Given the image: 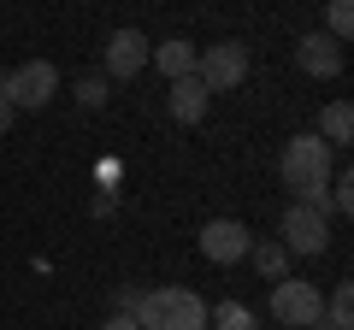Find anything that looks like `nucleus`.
<instances>
[{
  "mask_svg": "<svg viewBox=\"0 0 354 330\" xmlns=\"http://www.w3.org/2000/svg\"><path fill=\"white\" fill-rule=\"evenodd\" d=\"M242 77H248V41L225 36V41H213V48H195V83H201L207 95L236 89Z\"/></svg>",
  "mask_w": 354,
  "mask_h": 330,
  "instance_id": "20e7f679",
  "label": "nucleus"
},
{
  "mask_svg": "<svg viewBox=\"0 0 354 330\" xmlns=\"http://www.w3.org/2000/svg\"><path fill=\"white\" fill-rule=\"evenodd\" d=\"M59 89V71L48 59H30V65H12V71H0V101L12 106V113H41Z\"/></svg>",
  "mask_w": 354,
  "mask_h": 330,
  "instance_id": "7ed1b4c3",
  "label": "nucleus"
},
{
  "mask_svg": "<svg viewBox=\"0 0 354 330\" xmlns=\"http://www.w3.org/2000/svg\"><path fill=\"white\" fill-rule=\"evenodd\" d=\"M248 260L260 266V278H266V283H283V278H290V254H283L278 242H254Z\"/></svg>",
  "mask_w": 354,
  "mask_h": 330,
  "instance_id": "ddd939ff",
  "label": "nucleus"
},
{
  "mask_svg": "<svg viewBox=\"0 0 354 330\" xmlns=\"http://www.w3.org/2000/svg\"><path fill=\"white\" fill-rule=\"evenodd\" d=\"M207 330H254V313L242 301H218L207 307Z\"/></svg>",
  "mask_w": 354,
  "mask_h": 330,
  "instance_id": "2eb2a0df",
  "label": "nucleus"
},
{
  "mask_svg": "<svg viewBox=\"0 0 354 330\" xmlns=\"http://www.w3.org/2000/svg\"><path fill=\"white\" fill-rule=\"evenodd\" d=\"M272 318L290 324V330H319V318H325V295H319V283H301V278L272 283Z\"/></svg>",
  "mask_w": 354,
  "mask_h": 330,
  "instance_id": "39448f33",
  "label": "nucleus"
},
{
  "mask_svg": "<svg viewBox=\"0 0 354 330\" xmlns=\"http://www.w3.org/2000/svg\"><path fill=\"white\" fill-rule=\"evenodd\" d=\"M12 118H18V113H12V106H6V101H0V136L12 130Z\"/></svg>",
  "mask_w": 354,
  "mask_h": 330,
  "instance_id": "6ab92c4d",
  "label": "nucleus"
},
{
  "mask_svg": "<svg viewBox=\"0 0 354 330\" xmlns=\"http://www.w3.org/2000/svg\"><path fill=\"white\" fill-rule=\"evenodd\" d=\"M325 36L330 41H337V48H342V41H348V30H354V6H348V0H330V12H325Z\"/></svg>",
  "mask_w": 354,
  "mask_h": 330,
  "instance_id": "dca6fc26",
  "label": "nucleus"
},
{
  "mask_svg": "<svg viewBox=\"0 0 354 330\" xmlns=\"http://www.w3.org/2000/svg\"><path fill=\"white\" fill-rule=\"evenodd\" d=\"M278 177H283V189L295 195V206H325L330 177H337V165H330V148L313 136V130L290 136V142H283V153H278Z\"/></svg>",
  "mask_w": 354,
  "mask_h": 330,
  "instance_id": "f257e3e1",
  "label": "nucleus"
},
{
  "mask_svg": "<svg viewBox=\"0 0 354 330\" xmlns=\"http://www.w3.org/2000/svg\"><path fill=\"white\" fill-rule=\"evenodd\" d=\"M153 41L142 36V30H113V41H106V77H118V83H130V77L148 65Z\"/></svg>",
  "mask_w": 354,
  "mask_h": 330,
  "instance_id": "6e6552de",
  "label": "nucleus"
},
{
  "mask_svg": "<svg viewBox=\"0 0 354 330\" xmlns=\"http://www.w3.org/2000/svg\"><path fill=\"white\" fill-rule=\"evenodd\" d=\"M77 101L83 106H106V77H77Z\"/></svg>",
  "mask_w": 354,
  "mask_h": 330,
  "instance_id": "f3484780",
  "label": "nucleus"
},
{
  "mask_svg": "<svg viewBox=\"0 0 354 330\" xmlns=\"http://www.w3.org/2000/svg\"><path fill=\"white\" fill-rule=\"evenodd\" d=\"M148 65H160L165 83H177V77H195V41H183V36L160 41V48L148 53Z\"/></svg>",
  "mask_w": 354,
  "mask_h": 330,
  "instance_id": "9b49d317",
  "label": "nucleus"
},
{
  "mask_svg": "<svg viewBox=\"0 0 354 330\" xmlns=\"http://www.w3.org/2000/svg\"><path fill=\"white\" fill-rule=\"evenodd\" d=\"M319 330H354V289H348V283H337V289H330Z\"/></svg>",
  "mask_w": 354,
  "mask_h": 330,
  "instance_id": "4468645a",
  "label": "nucleus"
},
{
  "mask_svg": "<svg viewBox=\"0 0 354 330\" xmlns=\"http://www.w3.org/2000/svg\"><path fill=\"white\" fill-rule=\"evenodd\" d=\"M295 65H301L307 77H337L342 71V48L330 36H319V30H307V36L295 41Z\"/></svg>",
  "mask_w": 354,
  "mask_h": 330,
  "instance_id": "1a4fd4ad",
  "label": "nucleus"
},
{
  "mask_svg": "<svg viewBox=\"0 0 354 330\" xmlns=\"http://www.w3.org/2000/svg\"><path fill=\"white\" fill-rule=\"evenodd\" d=\"M136 330H207V301L195 289H142Z\"/></svg>",
  "mask_w": 354,
  "mask_h": 330,
  "instance_id": "f03ea898",
  "label": "nucleus"
},
{
  "mask_svg": "<svg viewBox=\"0 0 354 330\" xmlns=\"http://www.w3.org/2000/svg\"><path fill=\"white\" fill-rule=\"evenodd\" d=\"M254 236L242 218H213V224H201V254L213 260V266H236V260H248Z\"/></svg>",
  "mask_w": 354,
  "mask_h": 330,
  "instance_id": "0eeeda50",
  "label": "nucleus"
},
{
  "mask_svg": "<svg viewBox=\"0 0 354 330\" xmlns=\"http://www.w3.org/2000/svg\"><path fill=\"white\" fill-rule=\"evenodd\" d=\"M283 242H278V248H283V254H325V248H330V218H325V206H283Z\"/></svg>",
  "mask_w": 354,
  "mask_h": 330,
  "instance_id": "423d86ee",
  "label": "nucleus"
},
{
  "mask_svg": "<svg viewBox=\"0 0 354 330\" xmlns=\"http://www.w3.org/2000/svg\"><path fill=\"white\" fill-rule=\"evenodd\" d=\"M101 330H136V318H124V313H113V318H106Z\"/></svg>",
  "mask_w": 354,
  "mask_h": 330,
  "instance_id": "a211bd4d",
  "label": "nucleus"
},
{
  "mask_svg": "<svg viewBox=\"0 0 354 330\" xmlns=\"http://www.w3.org/2000/svg\"><path fill=\"white\" fill-rule=\"evenodd\" d=\"M313 136L325 142L330 153H337V148H348V136H354V106H348V101H330L325 113H319V130H313Z\"/></svg>",
  "mask_w": 354,
  "mask_h": 330,
  "instance_id": "f8f14e48",
  "label": "nucleus"
},
{
  "mask_svg": "<svg viewBox=\"0 0 354 330\" xmlns=\"http://www.w3.org/2000/svg\"><path fill=\"white\" fill-rule=\"evenodd\" d=\"M207 101H213V95H207L195 77H177L171 95H165V113H171L177 124H201V118H207Z\"/></svg>",
  "mask_w": 354,
  "mask_h": 330,
  "instance_id": "9d476101",
  "label": "nucleus"
}]
</instances>
